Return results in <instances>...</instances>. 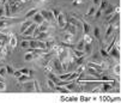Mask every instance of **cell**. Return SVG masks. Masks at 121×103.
I'll use <instances>...</instances> for the list:
<instances>
[{
    "instance_id": "cell-1",
    "label": "cell",
    "mask_w": 121,
    "mask_h": 103,
    "mask_svg": "<svg viewBox=\"0 0 121 103\" xmlns=\"http://www.w3.org/2000/svg\"><path fill=\"white\" fill-rule=\"evenodd\" d=\"M21 19L18 18H6V17H4V18L0 19V29H4V28H9L10 25H13V24H17L19 23Z\"/></svg>"
},
{
    "instance_id": "cell-2",
    "label": "cell",
    "mask_w": 121,
    "mask_h": 103,
    "mask_svg": "<svg viewBox=\"0 0 121 103\" xmlns=\"http://www.w3.org/2000/svg\"><path fill=\"white\" fill-rule=\"evenodd\" d=\"M40 13L43 16V18H44L46 22H48V23H50L52 25H53V23L55 21V17H54L53 12H52V10H46L44 9V10H41Z\"/></svg>"
},
{
    "instance_id": "cell-3",
    "label": "cell",
    "mask_w": 121,
    "mask_h": 103,
    "mask_svg": "<svg viewBox=\"0 0 121 103\" xmlns=\"http://www.w3.org/2000/svg\"><path fill=\"white\" fill-rule=\"evenodd\" d=\"M50 64L53 66V70L58 73V74H61L64 73V70H62V66H61V61L59 60L58 56H54L53 59L50 60Z\"/></svg>"
},
{
    "instance_id": "cell-4",
    "label": "cell",
    "mask_w": 121,
    "mask_h": 103,
    "mask_svg": "<svg viewBox=\"0 0 121 103\" xmlns=\"http://www.w3.org/2000/svg\"><path fill=\"white\" fill-rule=\"evenodd\" d=\"M55 21H56L59 28H60L61 30H64V28L66 26V23H67V21H66V14L60 11V12L55 16Z\"/></svg>"
},
{
    "instance_id": "cell-5",
    "label": "cell",
    "mask_w": 121,
    "mask_h": 103,
    "mask_svg": "<svg viewBox=\"0 0 121 103\" xmlns=\"http://www.w3.org/2000/svg\"><path fill=\"white\" fill-rule=\"evenodd\" d=\"M23 91L24 92H36V88H35V80H28L25 83H23Z\"/></svg>"
},
{
    "instance_id": "cell-6",
    "label": "cell",
    "mask_w": 121,
    "mask_h": 103,
    "mask_svg": "<svg viewBox=\"0 0 121 103\" xmlns=\"http://www.w3.org/2000/svg\"><path fill=\"white\" fill-rule=\"evenodd\" d=\"M85 70H86V72H88V74H90V76H92V77H95V78H99V76L101 74H103V73H101L99 71H97L96 68H94V67H91V66H88V65H85Z\"/></svg>"
},
{
    "instance_id": "cell-7",
    "label": "cell",
    "mask_w": 121,
    "mask_h": 103,
    "mask_svg": "<svg viewBox=\"0 0 121 103\" xmlns=\"http://www.w3.org/2000/svg\"><path fill=\"white\" fill-rule=\"evenodd\" d=\"M108 54H109V56H110L112 59L120 61V50H119V49H116L115 47H113V48L108 52Z\"/></svg>"
},
{
    "instance_id": "cell-8",
    "label": "cell",
    "mask_w": 121,
    "mask_h": 103,
    "mask_svg": "<svg viewBox=\"0 0 121 103\" xmlns=\"http://www.w3.org/2000/svg\"><path fill=\"white\" fill-rule=\"evenodd\" d=\"M17 43H18V39H17L16 35H13V34H10L9 35V44L12 49H14L17 47Z\"/></svg>"
},
{
    "instance_id": "cell-9",
    "label": "cell",
    "mask_w": 121,
    "mask_h": 103,
    "mask_svg": "<svg viewBox=\"0 0 121 103\" xmlns=\"http://www.w3.org/2000/svg\"><path fill=\"white\" fill-rule=\"evenodd\" d=\"M32 22H34V23H36V24H39V25L42 24V23L44 22V18H43V16L40 13V11L32 16Z\"/></svg>"
},
{
    "instance_id": "cell-10",
    "label": "cell",
    "mask_w": 121,
    "mask_h": 103,
    "mask_svg": "<svg viewBox=\"0 0 121 103\" xmlns=\"http://www.w3.org/2000/svg\"><path fill=\"white\" fill-rule=\"evenodd\" d=\"M64 30L65 31H68L70 34H72V35L74 36L76 34H77V30H78V28L76 26V25H73V24H70V23H66V26L64 28Z\"/></svg>"
},
{
    "instance_id": "cell-11",
    "label": "cell",
    "mask_w": 121,
    "mask_h": 103,
    "mask_svg": "<svg viewBox=\"0 0 121 103\" xmlns=\"http://www.w3.org/2000/svg\"><path fill=\"white\" fill-rule=\"evenodd\" d=\"M72 40H73V35H72V34H70L68 31L64 30L62 35H61V41H64V42H72Z\"/></svg>"
},
{
    "instance_id": "cell-12",
    "label": "cell",
    "mask_w": 121,
    "mask_h": 103,
    "mask_svg": "<svg viewBox=\"0 0 121 103\" xmlns=\"http://www.w3.org/2000/svg\"><path fill=\"white\" fill-rule=\"evenodd\" d=\"M120 21V14H117V13H113V16L110 17V18L106 22L107 24H110V25H114L115 23H117Z\"/></svg>"
},
{
    "instance_id": "cell-13",
    "label": "cell",
    "mask_w": 121,
    "mask_h": 103,
    "mask_svg": "<svg viewBox=\"0 0 121 103\" xmlns=\"http://www.w3.org/2000/svg\"><path fill=\"white\" fill-rule=\"evenodd\" d=\"M114 31H115L114 26H113V25H110V24H108V26H107V29H106V41H108V40L113 36Z\"/></svg>"
},
{
    "instance_id": "cell-14",
    "label": "cell",
    "mask_w": 121,
    "mask_h": 103,
    "mask_svg": "<svg viewBox=\"0 0 121 103\" xmlns=\"http://www.w3.org/2000/svg\"><path fill=\"white\" fill-rule=\"evenodd\" d=\"M37 25H39V24H36V23H32V24H31V25H30V26H29V28H28V29H26V30H25V31L22 34V35H23V36H29V35H32L34 30L36 29V26H37Z\"/></svg>"
},
{
    "instance_id": "cell-15",
    "label": "cell",
    "mask_w": 121,
    "mask_h": 103,
    "mask_svg": "<svg viewBox=\"0 0 121 103\" xmlns=\"http://www.w3.org/2000/svg\"><path fill=\"white\" fill-rule=\"evenodd\" d=\"M50 36V34H49V31H41L39 35L35 37L36 40H40V41H46L48 37Z\"/></svg>"
},
{
    "instance_id": "cell-16",
    "label": "cell",
    "mask_w": 121,
    "mask_h": 103,
    "mask_svg": "<svg viewBox=\"0 0 121 103\" xmlns=\"http://www.w3.org/2000/svg\"><path fill=\"white\" fill-rule=\"evenodd\" d=\"M32 23H34V22H32L31 19H25V21L22 23V25H21V31H19V32L23 34V32H24V31H25V30H26Z\"/></svg>"
},
{
    "instance_id": "cell-17",
    "label": "cell",
    "mask_w": 121,
    "mask_h": 103,
    "mask_svg": "<svg viewBox=\"0 0 121 103\" xmlns=\"http://www.w3.org/2000/svg\"><path fill=\"white\" fill-rule=\"evenodd\" d=\"M44 43H46V48L48 49V50H50L52 49V47H53L54 44H55V40L52 37V36H49L46 41H44Z\"/></svg>"
},
{
    "instance_id": "cell-18",
    "label": "cell",
    "mask_w": 121,
    "mask_h": 103,
    "mask_svg": "<svg viewBox=\"0 0 121 103\" xmlns=\"http://www.w3.org/2000/svg\"><path fill=\"white\" fill-rule=\"evenodd\" d=\"M39 11H40L39 7H34V9L29 10V11L25 13V19H30V18H32V16L35 14V13H37Z\"/></svg>"
},
{
    "instance_id": "cell-19",
    "label": "cell",
    "mask_w": 121,
    "mask_h": 103,
    "mask_svg": "<svg viewBox=\"0 0 121 103\" xmlns=\"http://www.w3.org/2000/svg\"><path fill=\"white\" fill-rule=\"evenodd\" d=\"M84 53H85V55H91V53H92V43H85V46H84Z\"/></svg>"
},
{
    "instance_id": "cell-20",
    "label": "cell",
    "mask_w": 121,
    "mask_h": 103,
    "mask_svg": "<svg viewBox=\"0 0 121 103\" xmlns=\"http://www.w3.org/2000/svg\"><path fill=\"white\" fill-rule=\"evenodd\" d=\"M82 28H83V32L84 34H89V31L91 30V25L89 23H86L82 19Z\"/></svg>"
},
{
    "instance_id": "cell-21",
    "label": "cell",
    "mask_w": 121,
    "mask_h": 103,
    "mask_svg": "<svg viewBox=\"0 0 121 103\" xmlns=\"http://www.w3.org/2000/svg\"><path fill=\"white\" fill-rule=\"evenodd\" d=\"M114 10H115V6H114V5L108 4V6H107L104 10H103V11H104L106 16H109V14H113V13H114Z\"/></svg>"
},
{
    "instance_id": "cell-22",
    "label": "cell",
    "mask_w": 121,
    "mask_h": 103,
    "mask_svg": "<svg viewBox=\"0 0 121 103\" xmlns=\"http://www.w3.org/2000/svg\"><path fill=\"white\" fill-rule=\"evenodd\" d=\"M94 36L101 42V44L103 46V42H102V40H101V30H99V28L98 26H96L95 29H94Z\"/></svg>"
},
{
    "instance_id": "cell-23",
    "label": "cell",
    "mask_w": 121,
    "mask_h": 103,
    "mask_svg": "<svg viewBox=\"0 0 121 103\" xmlns=\"http://www.w3.org/2000/svg\"><path fill=\"white\" fill-rule=\"evenodd\" d=\"M99 54H101V56L103 58V59H110V56H109V54H108V52L106 50V48L104 47H102L101 48V50H99Z\"/></svg>"
},
{
    "instance_id": "cell-24",
    "label": "cell",
    "mask_w": 121,
    "mask_h": 103,
    "mask_svg": "<svg viewBox=\"0 0 121 103\" xmlns=\"http://www.w3.org/2000/svg\"><path fill=\"white\" fill-rule=\"evenodd\" d=\"M84 46H85V42H84V40L82 39L77 44L73 46V48H76V49H78V50H83V49H84Z\"/></svg>"
},
{
    "instance_id": "cell-25",
    "label": "cell",
    "mask_w": 121,
    "mask_h": 103,
    "mask_svg": "<svg viewBox=\"0 0 121 103\" xmlns=\"http://www.w3.org/2000/svg\"><path fill=\"white\" fill-rule=\"evenodd\" d=\"M47 86H48V88H49V89H50L52 91H54V90H55V86H56V85H55V83H54L53 80L48 78V79H47Z\"/></svg>"
},
{
    "instance_id": "cell-26",
    "label": "cell",
    "mask_w": 121,
    "mask_h": 103,
    "mask_svg": "<svg viewBox=\"0 0 121 103\" xmlns=\"http://www.w3.org/2000/svg\"><path fill=\"white\" fill-rule=\"evenodd\" d=\"M28 80H30V76L29 74H22L21 77H18V82L19 83H25Z\"/></svg>"
},
{
    "instance_id": "cell-27",
    "label": "cell",
    "mask_w": 121,
    "mask_h": 103,
    "mask_svg": "<svg viewBox=\"0 0 121 103\" xmlns=\"http://www.w3.org/2000/svg\"><path fill=\"white\" fill-rule=\"evenodd\" d=\"M108 4H109V1H108V0H101V1H99V10H104L107 6H108Z\"/></svg>"
},
{
    "instance_id": "cell-28",
    "label": "cell",
    "mask_w": 121,
    "mask_h": 103,
    "mask_svg": "<svg viewBox=\"0 0 121 103\" xmlns=\"http://www.w3.org/2000/svg\"><path fill=\"white\" fill-rule=\"evenodd\" d=\"M83 40L85 43H92V37L89 35V34H84L83 35Z\"/></svg>"
},
{
    "instance_id": "cell-29",
    "label": "cell",
    "mask_w": 121,
    "mask_h": 103,
    "mask_svg": "<svg viewBox=\"0 0 121 103\" xmlns=\"http://www.w3.org/2000/svg\"><path fill=\"white\" fill-rule=\"evenodd\" d=\"M95 12H96V7H95V6H91V7H90V10L88 11V13H86L84 17H91V16H94V14H95Z\"/></svg>"
},
{
    "instance_id": "cell-30",
    "label": "cell",
    "mask_w": 121,
    "mask_h": 103,
    "mask_svg": "<svg viewBox=\"0 0 121 103\" xmlns=\"http://www.w3.org/2000/svg\"><path fill=\"white\" fill-rule=\"evenodd\" d=\"M114 73H115L116 76H120V73H121V65H120V64H116V65L114 66Z\"/></svg>"
},
{
    "instance_id": "cell-31",
    "label": "cell",
    "mask_w": 121,
    "mask_h": 103,
    "mask_svg": "<svg viewBox=\"0 0 121 103\" xmlns=\"http://www.w3.org/2000/svg\"><path fill=\"white\" fill-rule=\"evenodd\" d=\"M34 58H35V56H34L32 53H29V52H26V54H25V56H24V60H25V61H31Z\"/></svg>"
},
{
    "instance_id": "cell-32",
    "label": "cell",
    "mask_w": 121,
    "mask_h": 103,
    "mask_svg": "<svg viewBox=\"0 0 121 103\" xmlns=\"http://www.w3.org/2000/svg\"><path fill=\"white\" fill-rule=\"evenodd\" d=\"M43 67H44L46 73H47V72H53V71H54V70H53V66H52V64H50V62H48V64H47L46 66H43Z\"/></svg>"
},
{
    "instance_id": "cell-33",
    "label": "cell",
    "mask_w": 121,
    "mask_h": 103,
    "mask_svg": "<svg viewBox=\"0 0 121 103\" xmlns=\"http://www.w3.org/2000/svg\"><path fill=\"white\" fill-rule=\"evenodd\" d=\"M6 71H7V74H13L14 73V68L11 66V65H6Z\"/></svg>"
},
{
    "instance_id": "cell-34",
    "label": "cell",
    "mask_w": 121,
    "mask_h": 103,
    "mask_svg": "<svg viewBox=\"0 0 121 103\" xmlns=\"http://www.w3.org/2000/svg\"><path fill=\"white\" fill-rule=\"evenodd\" d=\"M21 47H22L23 49H28V48H29V41H26V40H22V42H21Z\"/></svg>"
},
{
    "instance_id": "cell-35",
    "label": "cell",
    "mask_w": 121,
    "mask_h": 103,
    "mask_svg": "<svg viewBox=\"0 0 121 103\" xmlns=\"http://www.w3.org/2000/svg\"><path fill=\"white\" fill-rule=\"evenodd\" d=\"M6 74H7L6 67H5V66H1V67H0V76H1V77H5Z\"/></svg>"
},
{
    "instance_id": "cell-36",
    "label": "cell",
    "mask_w": 121,
    "mask_h": 103,
    "mask_svg": "<svg viewBox=\"0 0 121 103\" xmlns=\"http://www.w3.org/2000/svg\"><path fill=\"white\" fill-rule=\"evenodd\" d=\"M101 14H102V10H99V9H98V10H96V12H95V14H94V16H95V18L97 19V18H99V17H101Z\"/></svg>"
},
{
    "instance_id": "cell-37",
    "label": "cell",
    "mask_w": 121,
    "mask_h": 103,
    "mask_svg": "<svg viewBox=\"0 0 121 103\" xmlns=\"http://www.w3.org/2000/svg\"><path fill=\"white\" fill-rule=\"evenodd\" d=\"M5 90H6V85H5L4 80H1L0 82V91H5Z\"/></svg>"
},
{
    "instance_id": "cell-38",
    "label": "cell",
    "mask_w": 121,
    "mask_h": 103,
    "mask_svg": "<svg viewBox=\"0 0 121 103\" xmlns=\"http://www.w3.org/2000/svg\"><path fill=\"white\" fill-rule=\"evenodd\" d=\"M22 74H23V73H22V71H21V70H17V71L14 70V73H13V76H14V77L18 78V77H21Z\"/></svg>"
},
{
    "instance_id": "cell-39",
    "label": "cell",
    "mask_w": 121,
    "mask_h": 103,
    "mask_svg": "<svg viewBox=\"0 0 121 103\" xmlns=\"http://www.w3.org/2000/svg\"><path fill=\"white\" fill-rule=\"evenodd\" d=\"M84 3V0H73V6H78Z\"/></svg>"
},
{
    "instance_id": "cell-40",
    "label": "cell",
    "mask_w": 121,
    "mask_h": 103,
    "mask_svg": "<svg viewBox=\"0 0 121 103\" xmlns=\"http://www.w3.org/2000/svg\"><path fill=\"white\" fill-rule=\"evenodd\" d=\"M4 17H5V11H4V6H1L0 7V19L4 18Z\"/></svg>"
},
{
    "instance_id": "cell-41",
    "label": "cell",
    "mask_w": 121,
    "mask_h": 103,
    "mask_svg": "<svg viewBox=\"0 0 121 103\" xmlns=\"http://www.w3.org/2000/svg\"><path fill=\"white\" fill-rule=\"evenodd\" d=\"M34 3H35L36 5H42V4H44L46 3V0H32Z\"/></svg>"
},
{
    "instance_id": "cell-42",
    "label": "cell",
    "mask_w": 121,
    "mask_h": 103,
    "mask_svg": "<svg viewBox=\"0 0 121 103\" xmlns=\"http://www.w3.org/2000/svg\"><path fill=\"white\" fill-rule=\"evenodd\" d=\"M21 71H22L23 74H29V68H22Z\"/></svg>"
},
{
    "instance_id": "cell-43",
    "label": "cell",
    "mask_w": 121,
    "mask_h": 103,
    "mask_svg": "<svg viewBox=\"0 0 121 103\" xmlns=\"http://www.w3.org/2000/svg\"><path fill=\"white\" fill-rule=\"evenodd\" d=\"M99 1H101V0H92V3H94L95 6H98L99 5Z\"/></svg>"
},
{
    "instance_id": "cell-44",
    "label": "cell",
    "mask_w": 121,
    "mask_h": 103,
    "mask_svg": "<svg viewBox=\"0 0 121 103\" xmlns=\"http://www.w3.org/2000/svg\"><path fill=\"white\" fill-rule=\"evenodd\" d=\"M92 60H95V61H99V56L96 54V55H94V56H92Z\"/></svg>"
},
{
    "instance_id": "cell-45",
    "label": "cell",
    "mask_w": 121,
    "mask_h": 103,
    "mask_svg": "<svg viewBox=\"0 0 121 103\" xmlns=\"http://www.w3.org/2000/svg\"><path fill=\"white\" fill-rule=\"evenodd\" d=\"M6 43H7V42H5V41H0V48H3Z\"/></svg>"
},
{
    "instance_id": "cell-46",
    "label": "cell",
    "mask_w": 121,
    "mask_h": 103,
    "mask_svg": "<svg viewBox=\"0 0 121 103\" xmlns=\"http://www.w3.org/2000/svg\"><path fill=\"white\" fill-rule=\"evenodd\" d=\"M9 1V0H1V1H0V3H1V5H4L5 3H7Z\"/></svg>"
},
{
    "instance_id": "cell-47",
    "label": "cell",
    "mask_w": 121,
    "mask_h": 103,
    "mask_svg": "<svg viewBox=\"0 0 121 103\" xmlns=\"http://www.w3.org/2000/svg\"><path fill=\"white\" fill-rule=\"evenodd\" d=\"M1 80H4V77H1V76H0V82H1Z\"/></svg>"
}]
</instances>
